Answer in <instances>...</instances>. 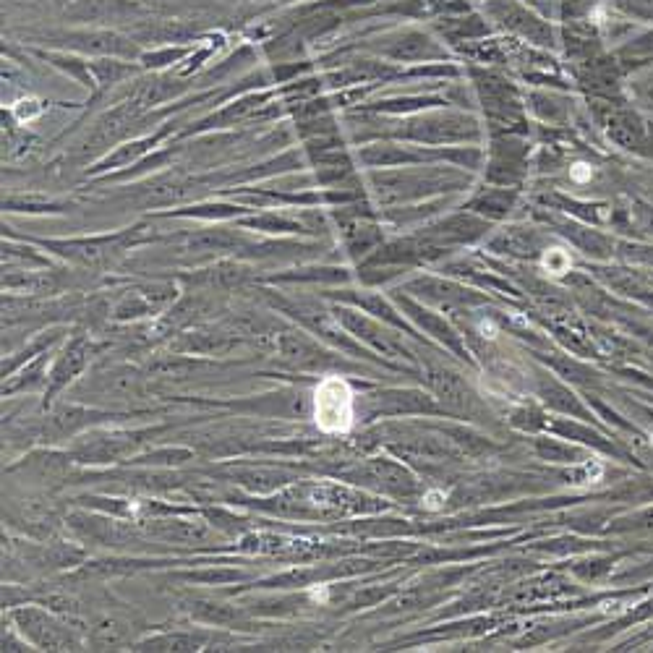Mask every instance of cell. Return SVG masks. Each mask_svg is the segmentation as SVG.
Listing matches in <instances>:
<instances>
[{
	"label": "cell",
	"mask_w": 653,
	"mask_h": 653,
	"mask_svg": "<svg viewBox=\"0 0 653 653\" xmlns=\"http://www.w3.org/2000/svg\"><path fill=\"white\" fill-rule=\"evenodd\" d=\"M314 424L324 434H348L356 424V395L343 377H324L314 390Z\"/></svg>",
	"instance_id": "1"
},
{
	"label": "cell",
	"mask_w": 653,
	"mask_h": 653,
	"mask_svg": "<svg viewBox=\"0 0 653 653\" xmlns=\"http://www.w3.org/2000/svg\"><path fill=\"white\" fill-rule=\"evenodd\" d=\"M309 599H311V601H317V604H327V599H330V591H327V586L311 588V591H309Z\"/></svg>",
	"instance_id": "6"
},
{
	"label": "cell",
	"mask_w": 653,
	"mask_h": 653,
	"mask_svg": "<svg viewBox=\"0 0 653 653\" xmlns=\"http://www.w3.org/2000/svg\"><path fill=\"white\" fill-rule=\"evenodd\" d=\"M541 267H544L552 277H562L570 272L573 259H570V254H567L565 249H546L544 259H541Z\"/></svg>",
	"instance_id": "2"
},
{
	"label": "cell",
	"mask_w": 653,
	"mask_h": 653,
	"mask_svg": "<svg viewBox=\"0 0 653 653\" xmlns=\"http://www.w3.org/2000/svg\"><path fill=\"white\" fill-rule=\"evenodd\" d=\"M651 445H653V431H651Z\"/></svg>",
	"instance_id": "7"
},
{
	"label": "cell",
	"mask_w": 653,
	"mask_h": 653,
	"mask_svg": "<svg viewBox=\"0 0 653 653\" xmlns=\"http://www.w3.org/2000/svg\"><path fill=\"white\" fill-rule=\"evenodd\" d=\"M34 100H19L14 105V113H16V118H19V121H32V118H37V115L42 113V108H29V105H32Z\"/></svg>",
	"instance_id": "3"
},
{
	"label": "cell",
	"mask_w": 653,
	"mask_h": 653,
	"mask_svg": "<svg viewBox=\"0 0 653 653\" xmlns=\"http://www.w3.org/2000/svg\"><path fill=\"white\" fill-rule=\"evenodd\" d=\"M445 499H447L445 492H429L424 497V507H426V510H439Z\"/></svg>",
	"instance_id": "5"
},
{
	"label": "cell",
	"mask_w": 653,
	"mask_h": 653,
	"mask_svg": "<svg viewBox=\"0 0 653 653\" xmlns=\"http://www.w3.org/2000/svg\"><path fill=\"white\" fill-rule=\"evenodd\" d=\"M570 178H573L575 183H588L593 178L591 165H586V162H575L573 168H570Z\"/></svg>",
	"instance_id": "4"
}]
</instances>
